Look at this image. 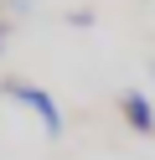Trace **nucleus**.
<instances>
[{
    "mask_svg": "<svg viewBox=\"0 0 155 160\" xmlns=\"http://www.w3.org/2000/svg\"><path fill=\"white\" fill-rule=\"evenodd\" d=\"M0 42H5V36H0Z\"/></svg>",
    "mask_w": 155,
    "mask_h": 160,
    "instance_id": "423d86ee",
    "label": "nucleus"
},
{
    "mask_svg": "<svg viewBox=\"0 0 155 160\" xmlns=\"http://www.w3.org/2000/svg\"><path fill=\"white\" fill-rule=\"evenodd\" d=\"M150 78H155V57H150Z\"/></svg>",
    "mask_w": 155,
    "mask_h": 160,
    "instance_id": "20e7f679",
    "label": "nucleus"
},
{
    "mask_svg": "<svg viewBox=\"0 0 155 160\" xmlns=\"http://www.w3.org/2000/svg\"><path fill=\"white\" fill-rule=\"evenodd\" d=\"M0 36H5V21H0Z\"/></svg>",
    "mask_w": 155,
    "mask_h": 160,
    "instance_id": "39448f33",
    "label": "nucleus"
},
{
    "mask_svg": "<svg viewBox=\"0 0 155 160\" xmlns=\"http://www.w3.org/2000/svg\"><path fill=\"white\" fill-rule=\"evenodd\" d=\"M119 114L129 119V129H134V134H155V108H150V98H145L140 88L119 93Z\"/></svg>",
    "mask_w": 155,
    "mask_h": 160,
    "instance_id": "f03ea898",
    "label": "nucleus"
},
{
    "mask_svg": "<svg viewBox=\"0 0 155 160\" xmlns=\"http://www.w3.org/2000/svg\"><path fill=\"white\" fill-rule=\"evenodd\" d=\"M5 98H16L21 108H31V114L41 119V129H47L52 139L62 134V108L52 103V93H47V88H36V83H21V78H5Z\"/></svg>",
    "mask_w": 155,
    "mask_h": 160,
    "instance_id": "f257e3e1",
    "label": "nucleus"
},
{
    "mask_svg": "<svg viewBox=\"0 0 155 160\" xmlns=\"http://www.w3.org/2000/svg\"><path fill=\"white\" fill-rule=\"evenodd\" d=\"M10 5H16V11H31V5H36V0H10Z\"/></svg>",
    "mask_w": 155,
    "mask_h": 160,
    "instance_id": "7ed1b4c3",
    "label": "nucleus"
}]
</instances>
